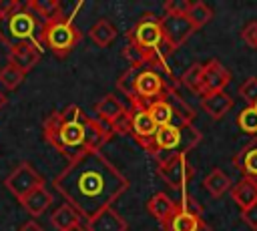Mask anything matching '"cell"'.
Returning <instances> with one entry per match:
<instances>
[{"label": "cell", "mask_w": 257, "mask_h": 231, "mask_svg": "<svg viewBox=\"0 0 257 231\" xmlns=\"http://www.w3.org/2000/svg\"><path fill=\"white\" fill-rule=\"evenodd\" d=\"M94 112L98 121L110 129L112 135H128V108L114 94H104L94 104Z\"/></svg>", "instance_id": "obj_8"}, {"label": "cell", "mask_w": 257, "mask_h": 231, "mask_svg": "<svg viewBox=\"0 0 257 231\" xmlns=\"http://www.w3.org/2000/svg\"><path fill=\"white\" fill-rule=\"evenodd\" d=\"M233 167L241 171L245 179L257 181V137L241 147V151L233 157Z\"/></svg>", "instance_id": "obj_16"}, {"label": "cell", "mask_w": 257, "mask_h": 231, "mask_svg": "<svg viewBox=\"0 0 257 231\" xmlns=\"http://www.w3.org/2000/svg\"><path fill=\"white\" fill-rule=\"evenodd\" d=\"M84 227L86 231H126L128 229L126 221L112 207H106L94 217H90Z\"/></svg>", "instance_id": "obj_15"}, {"label": "cell", "mask_w": 257, "mask_h": 231, "mask_svg": "<svg viewBox=\"0 0 257 231\" xmlns=\"http://www.w3.org/2000/svg\"><path fill=\"white\" fill-rule=\"evenodd\" d=\"M64 231H86V227H84L82 223H74V225H70V227L64 229Z\"/></svg>", "instance_id": "obj_37"}, {"label": "cell", "mask_w": 257, "mask_h": 231, "mask_svg": "<svg viewBox=\"0 0 257 231\" xmlns=\"http://www.w3.org/2000/svg\"><path fill=\"white\" fill-rule=\"evenodd\" d=\"M126 40H131L139 48H143V50H147L155 56H161V58H167L171 52H175L163 38L159 18L151 12L143 14L141 20L126 32Z\"/></svg>", "instance_id": "obj_6"}, {"label": "cell", "mask_w": 257, "mask_h": 231, "mask_svg": "<svg viewBox=\"0 0 257 231\" xmlns=\"http://www.w3.org/2000/svg\"><path fill=\"white\" fill-rule=\"evenodd\" d=\"M203 187L209 191L211 197L219 199L223 197L227 191H231V179L223 169H213L205 179H203Z\"/></svg>", "instance_id": "obj_22"}, {"label": "cell", "mask_w": 257, "mask_h": 231, "mask_svg": "<svg viewBox=\"0 0 257 231\" xmlns=\"http://www.w3.org/2000/svg\"><path fill=\"white\" fill-rule=\"evenodd\" d=\"M241 219L243 223L251 229V231H257V205L249 207V209H243L241 211Z\"/></svg>", "instance_id": "obj_34"}, {"label": "cell", "mask_w": 257, "mask_h": 231, "mask_svg": "<svg viewBox=\"0 0 257 231\" xmlns=\"http://www.w3.org/2000/svg\"><path fill=\"white\" fill-rule=\"evenodd\" d=\"M80 6H82V2L76 4L74 10H72L68 16H62V18L50 22V24L42 30V34H40L42 46H46V48H48L50 52H54L58 58H64V56L80 42V38H82V32L72 24L74 12H76Z\"/></svg>", "instance_id": "obj_5"}, {"label": "cell", "mask_w": 257, "mask_h": 231, "mask_svg": "<svg viewBox=\"0 0 257 231\" xmlns=\"http://www.w3.org/2000/svg\"><path fill=\"white\" fill-rule=\"evenodd\" d=\"M2 104H4V96L0 94V106H2Z\"/></svg>", "instance_id": "obj_38"}, {"label": "cell", "mask_w": 257, "mask_h": 231, "mask_svg": "<svg viewBox=\"0 0 257 231\" xmlns=\"http://www.w3.org/2000/svg\"><path fill=\"white\" fill-rule=\"evenodd\" d=\"M201 108L215 121L223 119L231 108H233V96H229L225 90L223 92H213L201 96Z\"/></svg>", "instance_id": "obj_19"}, {"label": "cell", "mask_w": 257, "mask_h": 231, "mask_svg": "<svg viewBox=\"0 0 257 231\" xmlns=\"http://www.w3.org/2000/svg\"><path fill=\"white\" fill-rule=\"evenodd\" d=\"M157 173L169 187H173L177 191H185L195 175V169L189 163L185 153H175L173 157H169L167 161L157 165Z\"/></svg>", "instance_id": "obj_9"}, {"label": "cell", "mask_w": 257, "mask_h": 231, "mask_svg": "<svg viewBox=\"0 0 257 231\" xmlns=\"http://www.w3.org/2000/svg\"><path fill=\"white\" fill-rule=\"evenodd\" d=\"M88 36H90V40H92L96 46L104 48V46H108V44L116 38V28H114V24H110L106 18H100V20H96V22L90 26Z\"/></svg>", "instance_id": "obj_23"}, {"label": "cell", "mask_w": 257, "mask_h": 231, "mask_svg": "<svg viewBox=\"0 0 257 231\" xmlns=\"http://www.w3.org/2000/svg\"><path fill=\"white\" fill-rule=\"evenodd\" d=\"M157 123L153 121V117L149 114L147 106H131L128 110V133L137 139V143L147 149L151 139L157 133Z\"/></svg>", "instance_id": "obj_12"}, {"label": "cell", "mask_w": 257, "mask_h": 231, "mask_svg": "<svg viewBox=\"0 0 257 231\" xmlns=\"http://www.w3.org/2000/svg\"><path fill=\"white\" fill-rule=\"evenodd\" d=\"M50 223H52L58 231H64V229H68L70 225L80 223V215H78V211H76L72 205L62 203V205H60L58 209H54V213L50 215Z\"/></svg>", "instance_id": "obj_24"}, {"label": "cell", "mask_w": 257, "mask_h": 231, "mask_svg": "<svg viewBox=\"0 0 257 231\" xmlns=\"http://www.w3.org/2000/svg\"><path fill=\"white\" fill-rule=\"evenodd\" d=\"M239 96L247 106H257V76H247L239 86Z\"/></svg>", "instance_id": "obj_30"}, {"label": "cell", "mask_w": 257, "mask_h": 231, "mask_svg": "<svg viewBox=\"0 0 257 231\" xmlns=\"http://www.w3.org/2000/svg\"><path fill=\"white\" fill-rule=\"evenodd\" d=\"M241 38L245 40L247 46L257 48V20H251V22H247V24L243 26V30H241Z\"/></svg>", "instance_id": "obj_33"}, {"label": "cell", "mask_w": 257, "mask_h": 231, "mask_svg": "<svg viewBox=\"0 0 257 231\" xmlns=\"http://www.w3.org/2000/svg\"><path fill=\"white\" fill-rule=\"evenodd\" d=\"M40 32H42L40 24L24 8L14 12V14L0 16V42L6 48H12V46L22 44V42H34V44L42 46Z\"/></svg>", "instance_id": "obj_4"}, {"label": "cell", "mask_w": 257, "mask_h": 231, "mask_svg": "<svg viewBox=\"0 0 257 231\" xmlns=\"http://www.w3.org/2000/svg\"><path fill=\"white\" fill-rule=\"evenodd\" d=\"M149 114L153 117V121L157 123V127H165V125H175V114H173V108L171 104L165 100V96L153 100L149 106H147Z\"/></svg>", "instance_id": "obj_25"}, {"label": "cell", "mask_w": 257, "mask_h": 231, "mask_svg": "<svg viewBox=\"0 0 257 231\" xmlns=\"http://www.w3.org/2000/svg\"><path fill=\"white\" fill-rule=\"evenodd\" d=\"M110 137L112 133L104 123L88 117L76 104L54 110L44 121V139L70 161L88 151H100Z\"/></svg>", "instance_id": "obj_2"}, {"label": "cell", "mask_w": 257, "mask_h": 231, "mask_svg": "<svg viewBox=\"0 0 257 231\" xmlns=\"http://www.w3.org/2000/svg\"><path fill=\"white\" fill-rule=\"evenodd\" d=\"M6 189L20 201L24 195H28L30 191H34L36 187L44 185V177L30 165V163H20L4 181Z\"/></svg>", "instance_id": "obj_10"}, {"label": "cell", "mask_w": 257, "mask_h": 231, "mask_svg": "<svg viewBox=\"0 0 257 231\" xmlns=\"http://www.w3.org/2000/svg\"><path fill=\"white\" fill-rule=\"evenodd\" d=\"M147 209H149V213L157 219V221H161V223H165L173 213H175V209H177V203L167 195V193H155L151 199H149V203H147Z\"/></svg>", "instance_id": "obj_21"}, {"label": "cell", "mask_w": 257, "mask_h": 231, "mask_svg": "<svg viewBox=\"0 0 257 231\" xmlns=\"http://www.w3.org/2000/svg\"><path fill=\"white\" fill-rule=\"evenodd\" d=\"M181 133H183V153L187 155V151L195 149V147L201 143L203 135H201L193 125H181Z\"/></svg>", "instance_id": "obj_31"}, {"label": "cell", "mask_w": 257, "mask_h": 231, "mask_svg": "<svg viewBox=\"0 0 257 231\" xmlns=\"http://www.w3.org/2000/svg\"><path fill=\"white\" fill-rule=\"evenodd\" d=\"M165 100L171 104L173 114H175V125H193L195 121V108L179 94L177 86H171L165 92Z\"/></svg>", "instance_id": "obj_18"}, {"label": "cell", "mask_w": 257, "mask_h": 231, "mask_svg": "<svg viewBox=\"0 0 257 231\" xmlns=\"http://www.w3.org/2000/svg\"><path fill=\"white\" fill-rule=\"evenodd\" d=\"M22 10V2L20 0H0V16H8Z\"/></svg>", "instance_id": "obj_35"}, {"label": "cell", "mask_w": 257, "mask_h": 231, "mask_svg": "<svg viewBox=\"0 0 257 231\" xmlns=\"http://www.w3.org/2000/svg\"><path fill=\"white\" fill-rule=\"evenodd\" d=\"M203 205H199L193 197L183 195L177 203L175 213L163 223L165 231H199L203 227Z\"/></svg>", "instance_id": "obj_7"}, {"label": "cell", "mask_w": 257, "mask_h": 231, "mask_svg": "<svg viewBox=\"0 0 257 231\" xmlns=\"http://www.w3.org/2000/svg\"><path fill=\"white\" fill-rule=\"evenodd\" d=\"M118 90L131 100V106H149L153 100L165 96V92L175 84V78L165 76L153 66L126 68L116 80Z\"/></svg>", "instance_id": "obj_3"}, {"label": "cell", "mask_w": 257, "mask_h": 231, "mask_svg": "<svg viewBox=\"0 0 257 231\" xmlns=\"http://www.w3.org/2000/svg\"><path fill=\"white\" fill-rule=\"evenodd\" d=\"M187 18L193 24V28L197 30V28H203L213 18V10L205 2H201V0L199 2H191L189 10H187Z\"/></svg>", "instance_id": "obj_26"}, {"label": "cell", "mask_w": 257, "mask_h": 231, "mask_svg": "<svg viewBox=\"0 0 257 231\" xmlns=\"http://www.w3.org/2000/svg\"><path fill=\"white\" fill-rule=\"evenodd\" d=\"M54 189L88 221L128 189V179L100 153L88 151L68 163L54 179Z\"/></svg>", "instance_id": "obj_1"}, {"label": "cell", "mask_w": 257, "mask_h": 231, "mask_svg": "<svg viewBox=\"0 0 257 231\" xmlns=\"http://www.w3.org/2000/svg\"><path fill=\"white\" fill-rule=\"evenodd\" d=\"M24 72L18 68V66H14V64H4V68L0 70V82H2V86L4 88H8V90H16L20 84H22V80H24Z\"/></svg>", "instance_id": "obj_28"}, {"label": "cell", "mask_w": 257, "mask_h": 231, "mask_svg": "<svg viewBox=\"0 0 257 231\" xmlns=\"http://www.w3.org/2000/svg\"><path fill=\"white\" fill-rule=\"evenodd\" d=\"M229 80H231L229 70L217 58H211L209 62L203 64V78H201V92H199V96L213 94V92H223L225 86L229 84Z\"/></svg>", "instance_id": "obj_13"}, {"label": "cell", "mask_w": 257, "mask_h": 231, "mask_svg": "<svg viewBox=\"0 0 257 231\" xmlns=\"http://www.w3.org/2000/svg\"><path fill=\"white\" fill-rule=\"evenodd\" d=\"M42 50H44V48L38 46V44H34V42L16 44V46L8 48V62L14 64V66H18V68L26 74L28 70H32V68L38 64V60H40V56H42Z\"/></svg>", "instance_id": "obj_14"}, {"label": "cell", "mask_w": 257, "mask_h": 231, "mask_svg": "<svg viewBox=\"0 0 257 231\" xmlns=\"http://www.w3.org/2000/svg\"><path fill=\"white\" fill-rule=\"evenodd\" d=\"M237 127L247 135H257V106H245L237 114Z\"/></svg>", "instance_id": "obj_29"}, {"label": "cell", "mask_w": 257, "mask_h": 231, "mask_svg": "<svg viewBox=\"0 0 257 231\" xmlns=\"http://www.w3.org/2000/svg\"><path fill=\"white\" fill-rule=\"evenodd\" d=\"M18 231H44V229H42V225H40V223H36L34 219H30V221L22 223V225L18 227Z\"/></svg>", "instance_id": "obj_36"}, {"label": "cell", "mask_w": 257, "mask_h": 231, "mask_svg": "<svg viewBox=\"0 0 257 231\" xmlns=\"http://www.w3.org/2000/svg\"><path fill=\"white\" fill-rule=\"evenodd\" d=\"M191 2L189 0H167L165 2V14H177V16H187Z\"/></svg>", "instance_id": "obj_32"}, {"label": "cell", "mask_w": 257, "mask_h": 231, "mask_svg": "<svg viewBox=\"0 0 257 231\" xmlns=\"http://www.w3.org/2000/svg\"><path fill=\"white\" fill-rule=\"evenodd\" d=\"M20 205L24 207V211L32 217H40L50 205H52V193H48L46 185L36 187L34 191H30L28 195H24L20 199Z\"/></svg>", "instance_id": "obj_17"}, {"label": "cell", "mask_w": 257, "mask_h": 231, "mask_svg": "<svg viewBox=\"0 0 257 231\" xmlns=\"http://www.w3.org/2000/svg\"><path fill=\"white\" fill-rule=\"evenodd\" d=\"M201 78H203V62H193L181 76V84L187 86L191 92H201Z\"/></svg>", "instance_id": "obj_27"}, {"label": "cell", "mask_w": 257, "mask_h": 231, "mask_svg": "<svg viewBox=\"0 0 257 231\" xmlns=\"http://www.w3.org/2000/svg\"><path fill=\"white\" fill-rule=\"evenodd\" d=\"M161 22V30H163V38L165 42L177 50L181 44H185L189 40V36L195 32L193 24L189 22L187 16H177V14H163L159 18Z\"/></svg>", "instance_id": "obj_11"}, {"label": "cell", "mask_w": 257, "mask_h": 231, "mask_svg": "<svg viewBox=\"0 0 257 231\" xmlns=\"http://www.w3.org/2000/svg\"><path fill=\"white\" fill-rule=\"evenodd\" d=\"M231 199L239 205L241 211L257 205V181L243 177L237 185L231 187Z\"/></svg>", "instance_id": "obj_20"}]
</instances>
